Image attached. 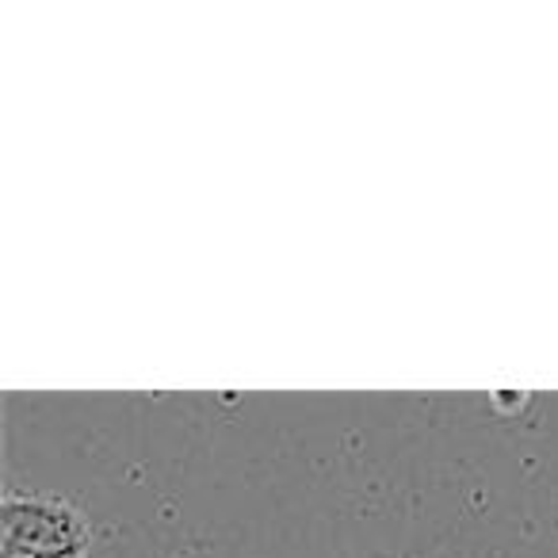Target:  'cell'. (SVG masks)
Masks as SVG:
<instances>
[{"mask_svg":"<svg viewBox=\"0 0 558 558\" xmlns=\"http://www.w3.org/2000/svg\"><path fill=\"white\" fill-rule=\"evenodd\" d=\"M88 520L62 497L9 489L0 501V558H85Z\"/></svg>","mask_w":558,"mask_h":558,"instance_id":"obj_1","label":"cell"}]
</instances>
